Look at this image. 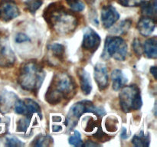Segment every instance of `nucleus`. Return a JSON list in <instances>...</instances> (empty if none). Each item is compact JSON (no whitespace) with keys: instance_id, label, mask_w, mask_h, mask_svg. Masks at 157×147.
I'll return each instance as SVG.
<instances>
[{"instance_id":"f257e3e1","label":"nucleus","mask_w":157,"mask_h":147,"mask_svg":"<svg viewBox=\"0 0 157 147\" xmlns=\"http://www.w3.org/2000/svg\"><path fill=\"white\" fill-rule=\"evenodd\" d=\"M44 18L55 32L66 35L74 32L78 25V19L74 14L64 9L59 2L49 5L44 11Z\"/></svg>"},{"instance_id":"f03ea898","label":"nucleus","mask_w":157,"mask_h":147,"mask_svg":"<svg viewBox=\"0 0 157 147\" xmlns=\"http://www.w3.org/2000/svg\"><path fill=\"white\" fill-rule=\"evenodd\" d=\"M76 84L73 78L66 73L55 74L45 94V99L52 105L60 104L73 97Z\"/></svg>"},{"instance_id":"7ed1b4c3","label":"nucleus","mask_w":157,"mask_h":147,"mask_svg":"<svg viewBox=\"0 0 157 147\" xmlns=\"http://www.w3.org/2000/svg\"><path fill=\"white\" fill-rule=\"evenodd\" d=\"M45 73L35 61H29L21 66L18 81L21 88L27 91L36 92L44 81Z\"/></svg>"},{"instance_id":"20e7f679","label":"nucleus","mask_w":157,"mask_h":147,"mask_svg":"<svg viewBox=\"0 0 157 147\" xmlns=\"http://www.w3.org/2000/svg\"><path fill=\"white\" fill-rule=\"evenodd\" d=\"M120 105L124 113L139 110L142 107L140 91L136 85H128L121 88L119 94Z\"/></svg>"},{"instance_id":"39448f33","label":"nucleus","mask_w":157,"mask_h":147,"mask_svg":"<svg viewBox=\"0 0 157 147\" xmlns=\"http://www.w3.org/2000/svg\"><path fill=\"white\" fill-rule=\"evenodd\" d=\"M127 55V44L122 38L118 36L107 37L104 44L103 58H113L117 61H124Z\"/></svg>"},{"instance_id":"423d86ee","label":"nucleus","mask_w":157,"mask_h":147,"mask_svg":"<svg viewBox=\"0 0 157 147\" xmlns=\"http://www.w3.org/2000/svg\"><path fill=\"white\" fill-rule=\"evenodd\" d=\"M19 14V9L14 1L2 0L0 2V19L9 21L18 17Z\"/></svg>"},{"instance_id":"0eeeda50","label":"nucleus","mask_w":157,"mask_h":147,"mask_svg":"<svg viewBox=\"0 0 157 147\" xmlns=\"http://www.w3.org/2000/svg\"><path fill=\"white\" fill-rule=\"evenodd\" d=\"M100 44H101V38L99 35L90 28L86 29L83 37V48L90 52H94L98 48Z\"/></svg>"},{"instance_id":"6e6552de","label":"nucleus","mask_w":157,"mask_h":147,"mask_svg":"<svg viewBox=\"0 0 157 147\" xmlns=\"http://www.w3.org/2000/svg\"><path fill=\"white\" fill-rule=\"evenodd\" d=\"M101 21L105 28H110L120 18L117 9L112 6H105L101 10Z\"/></svg>"},{"instance_id":"1a4fd4ad","label":"nucleus","mask_w":157,"mask_h":147,"mask_svg":"<svg viewBox=\"0 0 157 147\" xmlns=\"http://www.w3.org/2000/svg\"><path fill=\"white\" fill-rule=\"evenodd\" d=\"M94 79L100 90H104L109 84L108 70L107 66L102 63L96 64L94 67Z\"/></svg>"},{"instance_id":"9d476101","label":"nucleus","mask_w":157,"mask_h":147,"mask_svg":"<svg viewBox=\"0 0 157 147\" xmlns=\"http://www.w3.org/2000/svg\"><path fill=\"white\" fill-rule=\"evenodd\" d=\"M90 112H96V108L94 107L93 104L90 101L84 100L80 101L74 104L71 108V116L72 118L75 119H79L82 115L86 113H90Z\"/></svg>"},{"instance_id":"9b49d317","label":"nucleus","mask_w":157,"mask_h":147,"mask_svg":"<svg viewBox=\"0 0 157 147\" xmlns=\"http://www.w3.org/2000/svg\"><path fill=\"white\" fill-rule=\"evenodd\" d=\"M136 28L143 36H150L156 28V20L150 17L144 16L138 21Z\"/></svg>"},{"instance_id":"f8f14e48","label":"nucleus","mask_w":157,"mask_h":147,"mask_svg":"<svg viewBox=\"0 0 157 147\" xmlns=\"http://www.w3.org/2000/svg\"><path fill=\"white\" fill-rule=\"evenodd\" d=\"M143 51L149 58H157V38L156 36L149 38L143 45Z\"/></svg>"},{"instance_id":"ddd939ff","label":"nucleus","mask_w":157,"mask_h":147,"mask_svg":"<svg viewBox=\"0 0 157 147\" xmlns=\"http://www.w3.org/2000/svg\"><path fill=\"white\" fill-rule=\"evenodd\" d=\"M80 85L83 93L85 95L90 94L92 90V84L90 81V76L84 69H81L78 71Z\"/></svg>"},{"instance_id":"4468645a","label":"nucleus","mask_w":157,"mask_h":147,"mask_svg":"<svg viewBox=\"0 0 157 147\" xmlns=\"http://www.w3.org/2000/svg\"><path fill=\"white\" fill-rule=\"evenodd\" d=\"M141 12L145 16L150 17L156 20L157 14V0H150V2L144 1L142 4Z\"/></svg>"},{"instance_id":"2eb2a0df","label":"nucleus","mask_w":157,"mask_h":147,"mask_svg":"<svg viewBox=\"0 0 157 147\" xmlns=\"http://www.w3.org/2000/svg\"><path fill=\"white\" fill-rule=\"evenodd\" d=\"M15 61V55L12 50L8 47H3L0 51V66L9 67L14 64Z\"/></svg>"},{"instance_id":"dca6fc26","label":"nucleus","mask_w":157,"mask_h":147,"mask_svg":"<svg viewBox=\"0 0 157 147\" xmlns=\"http://www.w3.org/2000/svg\"><path fill=\"white\" fill-rule=\"evenodd\" d=\"M111 79H112V85L114 90H119L125 85L127 80L124 76V74L121 70H113L111 73Z\"/></svg>"},{"instance_id":"f3484780","label":"nucleus","mask_w":157,"mask_h":147,"mask_svg":"<svg viewBox=\"0 0 157 147\" xmlns=\"http://www.w3.org/2000/svg\"><path fill=\"white\" fill-rule=\"evenodd\" d=\"M150 136L148 135H145L143 132H140L133 136L132 143L136 147H146L150 145Z\"/></svg>"},{"instance_id":"a211bd4d","label":"nucleus","mask_w":157,"mask_h":147,"mask_svg":"<svg viewBox=\"0 0 157 147\" xmlns=\"http://www.w3.org/2000/svg\"><path fill=\"white\" fill-rule=\"evenodd\" d=\"M24 102L25 104L26 107H27L29 116H31L33 114H36V113L40 115V113H41V107H39L38 103L35 102L33 100L29 99V98L24 100Z\"/></svg>"},{"instance_id":"6ab92c4d","label":"nucleus","mask_w":157,"mask_h":147,"mask_svg":"<svg viewBox=\"0 0 157 147\" xmlns=\"http://www.w3.org/2000/svg\"><path fill=\"white\" fill-rule=\"evenodd\" d=\"M17 96L15 93H12V92H9L5 94H3V96L1 98L2 104L5 107L7 108H11L12 105L15 104V103L17 100Z\"/></svg>"},{"instance_id":"aec40b11","label":"nucleus","mask_w":157,"mask_h":147,"mask_svg":"<svg viewBox=\"0 0 157 147\" xmlns=\"http://www.w3.org/2000/svg\"><path fill=\"white\" fill-rule=\"evenodd\" d=\"M53 142V139L50 136H37L35 139H34V142L32 145L35 146H48Z\"/></svg>"},{"instance_id":"412c9836","label":"nucleus","mask_w":157,"mask_h":147,"mask_svg":"<svg viewBox=\"0 0 157 147\" xmlns=\"http://www.w3.org/2000/svg\"><path fill=\"white\" fill-rule=\"evenodd\" d=\"M52 54L58 59H63L64 56V47L61 44H52L49 46Z\"/></svg>"},{"instance_id":"4be33fe9","label":"nucleus","mask_w":157,"mask_h":147,"mask_svg":"<svg viewBox=\"0 0 157 147\" xmlns=\"http://www.w3.org/2000/svg\"><path fill=\"white\" fill-rule=\"evenodd\" d=\"M42 0H26L25 6L29 12L35 13L42 5Z\"/></svg>"},{"instance_id":"5701e85b","label":"nucleus","mask_w":157,"mask_h":147,"mask_svg":"<svg viewBox=\"0 0 157 147\" xmlns=\"http://www.w3.org/2000/svg\"><path fill=\"white\" fill-rule=\"evenodd\" d=\"M65 1L74 12H81L84 9V5L81 0H65Z\"/></svg>"},{"instance_id":"b1692460","label":"nucleus","mask_w":157,"mask_h":147,"mask_svg":"<svg viewBox=\"0 0 157 147\" xmlns=\"http://www.w3.org/2000/svg\"><path fill=\"white\" fill-rule=\"evenodd\" d=\"M15 111L18 114L24 115V116H28V110L27 107H26L25 104L24 100H17L16 102L15 103Z\"/></svg>"},{"instance_id":"393cba45","label":"nucleus","mask_w":157,"mask_h":147,"mask_svg":"<svg viewBox=\"0 0 157 147\" xmlns=\"http://www.w3.org/2000/svg\"><path fill=\"white\" fill-rule=\"evenodd\" d=\"M26 117L21 118L18 120V123H17V130L18 132H22V133H25L28 130L30 124V116H25Z\"/></svg>"},{"instance_id":"a878e982","label":"nucleus","mask_w":157,"mask_h":147,"mask_svg":"<svg viewBox=\"0 0 157 147\" xmlns=\"http://www.w3.org/2000/svg\"><path fill=\"white\" fill-rule=\"evenodd\" d=\"M69 143L71 145H74V146H82L83 145V142L82 139H81V134L78 131L75 130L74 135L71 136L68 139Z\"/></svg>"},{"instance_id":"bb28decb","label":"nucleus","mask_w":157,"mask_h":147,"mask_svg":"<svg viewBox=\"0 0 157 147\" xmlns=\"http://www.w3.org/2000/svg\"><path fill=\"white\" fill-rule=\"evenodd\" d=\"M117 1L124 7H136L140 6L146 0H117Z\"/></svg>"},{"instance_id":"cd10ccee","label":"nucleus","mask_w":157,"mask_h":147,"mask_svg":"<svg viewBox=\"0 0 157 147\" xmlns=\"http://www.w3.org/2000/svg\"><path fill=\"white\" fill-rule=\"evenodd\" d=\"M6 145L7 146H22V145H24V144L16 137L10 136V137H8L6 139Z\"/></svg>"},{"instance_id":"c85d7f7f","label":"nucleus","mask_w":157,"mask_h":147,"mask_svg":"<svg viewBox=\"0 0 157 147\" xmlns=\"http://www.w3.org/2000/svg\"><path fill=\"white\" fill-rule=\"evenodd\" d=\"M133 51L136 53V55L138 57H140L141 55L143 53V46L140 44V41L139 39H135L133 43Z\"/></svg>"},{"instance_id":"c756f323","label":"nucleus","mask_w":157,"mask_h":147,"mask_svg":"<svg viewBox=\"0 0 157 147\" xmlns=\"http://www.w3.org/2000/svg\"><path fill=\"white\" fill-rule=\"evenodd\" d=\"M130 24H131V21H129V20H126V21H122L117 28V30L119 31L118 32L119 33H124V32H127L129 28L130 27Z\"/></svg>"},{"instance_id":"7c9ffc66","label":"nucleus","mask_w":157,"mask_h":147,"mask_svg":"<svg viewBox=\"0 0 157 147\" xmlns=\"http://www.w3.org/2000/svg\"><path fill=\"white\" fill-rule=\"evenodd\" d=\"M29 38L25 35V34L20 33L18 34L15 37V41L18 43H21V42H25V41H29Z\"/></svg>"},{"instance_id":"2f4dec72","label":"nucleus","mask_w":157,"mask_h":147,"mask_svg":"<svg viewBox=\"0 0 157 147\" xmlns=\"http://www.w3.org/2000/svg\"><path fill=\"white\" fill-rule=\"evenodd\" d=\"M82 146H87V147H92V146H101V145L97 142H94L91 140H87L85 143H83Z\"/></svg>"},{"instance_id":"473e14b6","label":"nucleus","mask_w":157,"mask_h":147,"mask_svg":"<svg viewBox=\"0 0 157 147\" xmlns=\"http://www.w3.org/2000/svg\"><path fill=\"white\" fill-rule=\"evenodd\" d=\"M150 73L154 77L155 79H156V67H155V66L151 67V68H150Z\"/></svg>"},{"instance_id":"72a5a7b5","label":"nucleus","mask_w":157,"mask_h":147,"mask_svg":"<svg viewBox=\"0 0 157 147\" xmlns=\"http://www.w3.org/2000/svg\"><path fill=\"white\" fill-rule=\"evenodd\" d=\"M61 129H62V127H61V126L54 125L53 126H52V131H53V132H59V131H61Z\"/></svg>"},{"instance_id":"f704fd0d","label":"nucleus","mask_w":157,"mask_h":147,"mask_svg":"<svg viewBox=\"0 0 157 147\" xmlns=\"http://www.w3.org/2000/svg\"><path fill=\"white\" fill-rule=\"evenodd\" d=\"M121 137L123 139H126V138L128 137V136L127 135V130L125 128H123L122 130V133H121Z\"/></svg>"},{"instance_id":"c9c22d12","label":"nucleus","mask_w":157,"mask_h":147,"mask_svg":"<svg viewBox=\"0 0 157 147\" xmlns=\"http://www.w3.org/2000/svg\"><path fill=\"white\" fill-rule=\"evenodd\" d=\"M61 118L59 117V116H58L57 119H55V118L53 119V121H58V122H59V121H61Z\"/></svg>"}]
</instances>
